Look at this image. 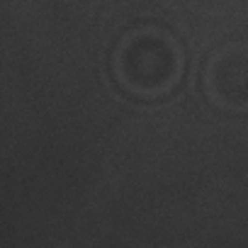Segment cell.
<instances>
[{
	"label": "cell",
	"mask_w": 248,
	"mask_h": 248,
	"mask_svg": "<svg viewBox=\"0 0 248 248\" xmlns=\"http://www.w3.org/2000/svg\"><path fill=\"white\" fill-rule=\"evenodd\" d=\"M207 97L231 112L248 109V46L229 44L212 54L204 66Z\"/></svg>",
	"instance_id": "7a4b0ae2"
},
{
	"label": "cell",
	"mask_w": 248,
	"mask_h": 248,
	"mask_svg": "<svg viewBox=\"0 0 248 248\" xmlns=\"http://www.w3.org/2000/svg\"><path fill=\"white\" fill-rule=\"evenodd\" d=\"M112 71L117 83L132 95L161 97L183 76V49L170 34L156 27H141L117 44Z\"/></svg>",
	"instance_id": "6da1fadb"
}]
</instances>
